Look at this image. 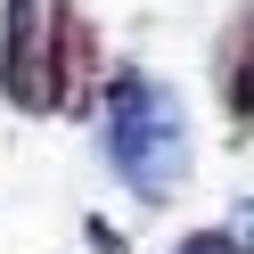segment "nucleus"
I'll list each match as a JSON object with an SVG mask.
<instances>
[{"label": "nucleus", "mask_w": 254, "mask_h": 254, "mask_svg": "<svg viewBox=\"0 0 254 254\" xmlns=\"http://www.w3.org/2000/svg\"><path fill=\"white\" fill-rule=\"evenodd\" d=\"M50 90H58V115H99V90H107V66H99V33L74 0H58V41H50Z\"/></svg>", "instance_id": "nucleus-3"}, {"label": "nucleus", "mask_w": 254, "mask_h": 254, "mask_svg": "<svg viewBox=\"0 0 254 254\" xmlns=\"http://www.w3.org/2000/svg\"><path fill=\"white\" fill-rule=\"evenodd\" d=\"M50 41H58V0H8L0 8V99L17 115H58Z\"/></svg>", "instance_id": "nucleus-2"}, {"label": "nucleus", "mask_w": 254, "mask_h": 254, "mask_svg": "<svg viewBox=\"0 0 254 254\" xmlns=\"http://www.w3.org/2000/svg\"><path fill=\"white\" fill-rule=\"evenodd\" d=\"M230 238H238V246H246V254H254V197H246V205H238V221H230Z\"/></svg>", "instance_id": "nucleus-6"}, {"label": "nucleus", "mask_w": 254, "mask_h": 254, "mask_svg": "<svg viewBox=\"0 0 254 254\" xmlns=\"http://www.w3.org/2000/svg\"><path fill=\"white\" fill-rule=\"evenodd\" d=\"M99 148H107V172L131 189L139 205H172L189 189V107L172 82H156L148 66H107V90H99Z\"/></svg>", "instance_id": "nucleus-1"}, {"label": "nucleus", "mask_w": 254, "mask_h": 254, "mask_svg": "<svg viewBox=\"0 0 254 254\" xmlns=\"http://www.w3.org/2000/svg\"><path fill=\"white\" fill-rule=\"evenodd\" d=\"M213 90H221L230 131H254V0H238V17L213 41Z\"/></svg>", "instance_id": "nucleus-4"}, {"label": "nucleus", "mask_w": 254, "mask_h": 254, "mask_svg": "<svg viewBox=\"0 0 254 254\" xmlns=\"http://www.w3.org/2000/svg\"><path fill=\"white\" fill-rule=\"evenodd\" d=\"M181 254H246L230 230H197V238H181Z\"/></svg>", "instance_id": "nucleus-5"}]
</instances>
